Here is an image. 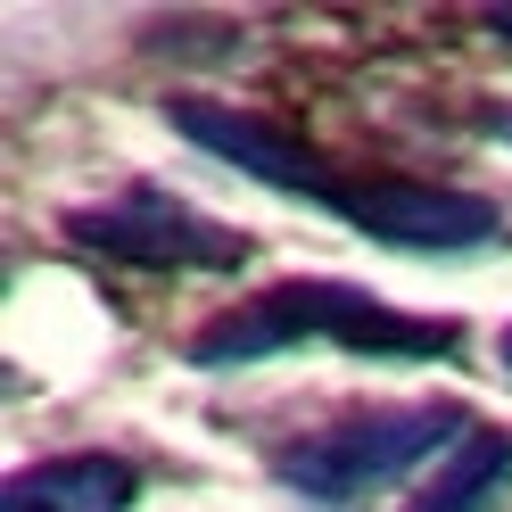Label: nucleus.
<instances>
[{
  "label": "nucleus",
  "instance_id": "nucleus-9",
  "mask_svg": "<svg viewBox=\"0 0 512 512\" xmlns=\"http://www.w3.org/2000/svg\"><path fill=\"white\" fill-rule=\"evenodd\" d=\"M488 133H496V141L512 149V108H504V100H488Z\"/></svg>",
  "mask_w": 512,
  "mask_h": 512
},
{
  "label": "nucleus",
  "instance_id": "nucleus-7",
  "mask_svg": "<svg viewBox=\"0 0 512 512\" xmlns=\"http://www.w3.org/2000/svg\"><path fill=\"white\" fill-rule=\"evenodd\" d=\"M512 488V430H471L405 512H488Z\"/></svg>",
  "mask_w": 512,
  "mask_h": 512
},
{
  "label": "nucleus",
  "instance_id": "nucleus-3",
  "mask_svg": "<svg viewBox=\"0 0 512 512\" xmlns=\"http://www.w3.org/2000/svg\"><path fill=\"white\" fill-rule=\"evenodd\" d=\"M58 232L91 256H108V265H133V273H232V265H248L240 223H215V215H199L190 199H174L157 182L116 190L100 207H67Z\"/></svg>",
  "mask_w": 512,
  "mask_h": 512
},
{
  "label": "nucleus",
  "instance_id": "nucleus-4",
  "mask_svg": "<svg viewBox=\"0 0 512 512\" xmlns=\"http://www.w3.org/2000/svg\"><path fill=\"white\" fill-rule=\"evenodd\" d=\"M166 124H174L190 149L223 157L232 174L265 182V190H290V199H314V207H331V190H339V174L290 133V124H273V116H248V108L199 100V91H174V100H166Z\"/></svg>",
  "mask_w": 512,
  "mask_h": 512
},
{
  "label": "nucleus",
  "instance_id": "nucleus-6",
  "mask_svg": "<svg viewBox=\"0 0 512 512\" xmlns=\"http://www.w3.org/2000/svg\"><path fill=\"white\" fill-rule=\"evenodd\" d=\"M141 471L124 455H58L0 488V512H133Z\"/></svg>",
  "mask_w": 512,
  "mask_h": 512
},
{
  "label": "nucleus",
  "instance_id": "nucleus-10",
  "mask_svg": "<svg viewBox=\"0 0 512 512\" xmlns=\"http://www.w3.org/2000/svg\"><path fill=\"white\" fill-rule=\"evenodd\" d=\"M496 356H504V372H512V331H504V347H496Z\"/></svg>",
  "mask_w": 512,
  "mask_h": 512
},
{
  "label": "nucleus",
  "instance_id": "nucleus-8",
  "mask_svg": "<svg viewBox=\"0 0 512 512\" xmlns=\"http://www.w3.org/2000/svg\"><path fill=\"white\" fill-rule=\"evenodd\" d=\"M479 25H488L496 42H512V0H504V9H479Z\"/></svg>",
  "mask_w": 512,
  "mask_h": 512
},
{
  "label": "nucleus",
  "instance_id": "nucleus-5",
  "mask_svg": "<svg viewBox=\"0 0 512 512\" xmlns=\"http://www.w3.org/2000/svg\"><path fill=\"white\" fill-rule=\"evenodd\" d=\"M331 215L356 223L380 248H422V256H455L496 240V207L471 190H438V182H347L331 190Z\"/></svg>",
  "mask_w": 512,
  "mask_h": 512
},
{
  "label": "nucleus",
  "instance_id": "nucleus-1",
  "mask_svg": "<svg viewBox=\"0 0 512 512\" xmlns=\"http://www.w3.org/2000/svg\"><path fill=\"white\" fill-rule=\"evenodd\" d=\"M290 347H347V356H380V364H446L463 347L455 314H405L389 298L356 290V281H273L240 306H223L215 323L190 331V364L232 372V364H265Z\"/></svg>",
  "mask_w": 512,
  "mask_h": 512
},
{
  "label": "nucleus",
  "instance_id": "nucleus-2",
  "mask_svg": "<svg viewBox=\"0 0 512 512\" xmlns=\"http://www.w3.org/2000/svg\"><path fill=\"white\" fill-rule=\"evenodd\" d=\"M471 422L463 405H397V413H356V422L306 430L273 455V479L314 504H364L372 488L405 479L413 463H430L438 446H463Z\"/></svg>",
  "mask_w": 512,
  "mask_h": 512
}]
</instances>
